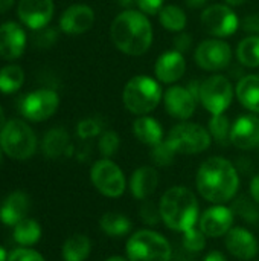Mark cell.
Returning a JSON list of instances; mask_svg holds the SVG:
<instances>
[{
    "mask_svg": "<svg viewBox=\"0 0 259 261\" xmlns=\"http://www.w3.org/2000/svg\"><path fill=\"white\" fill-rule=\"evenodd\" d=\"M14 240L21 246H32L41 239V226L37 220L23 219L14 226Z\"/></svg>",
    "mask_w": 259,
    "mask_h": 261,
    "instance_id": "cell-28",
    "label": "cell"
},
{
    "mask_svg": "<svg viewBox=\"0 0 259 261\" xmlns=\"http://www.w3.org/2000/svg\"><path fill=\"white\" fill-rule=\"evenodd\" d=\"M160 216L163 223L174 231L185 232L194 228L198 219V203L194 193L185 187L169 188L160 200Z\"/></svg>",
    "mask_w": 259,
    "mask_h": 261,
    "instance_id": "cell-3",
    "label": "cell"
},
{
    "mask_svg": "<svg viewBox=\"0 0 259 261\" xmlns=\"http://www.w3.org/2000/svg\"><path fill=\"white\" fill-rule=\"evenodd\" d=\"M159 185V174L153 167H140L137 168L130 180V190L133 197L139 200H145L150 197Z\"/></svg>",
    "mask_w": 259,
    "mask_h": 261,
    "instance_id": "cell-22",
    "label": "cell"
},
{
    "mask_svg": "<svg viewBox=\"0 0 259 261\" xmlns=\"http://www.w3.org/2000/svg\"><path fill=\"white\" fill-rule=\"evenodd\" d=\"M119 144H121V141H119V136L116 132H105L99 138V151L107 159V158L116 154V151L119 150Z\"/></svg>",
    "mask_w": 259,
    "mask_h": 261,
    "instance_id": "cell-34",
    "label": "cell"
},
{
    "mask_svg": "<svg viewBox=\"0 0 259 261\" xmlns=\"http://www.w3.org/2000/svg\"><path fill=\"white\" fill-rule=\"evenodd\" d=\"M235 210L238 211V214H241L243 219H246V220H249V222H256L259 219V213L252 206L250 200L246 199V197H243V199L238 200Z\"/></svg>",
    "mask_w": 259,
    "mask_h": 261,
    "instance_id": "cell-36",
    "label": "cell"
},
{
    "mask_svg": "<svg viewBox=\"0 0 259 261\" xmlns=\"http://www.w3.org/2000/svg\"><path fill=\"white\" fill-rule=\"evenodd\" d=\"M177 153L166 144V141H162L160 144H157V145L153 147L151 158H153L154 164H157L160 167H166V165H169L174 161V156Z\"/></svg>",
    "mask_w": 259,
    "mask_h": 261,
    "instance_id": "cell-35",
    "label": "cell"
},
{
    "mask_svg": "<svg viewBox=\"0 0 259 261\" xmlns=\"http://www.w3.org/2000/svg\"><path fill=\"white\" fill-rule=\"evenodd\" d=\"M2 162H3V156H2V147H0V167H2Z\"/></svg>",
    "mask_w": 259,
    "mask_h": 261,
    "instance_id": "cell-52",
    "label": "cell"
},
{
    "mask_svg": "<svg viewBox=\"0 0 259 261\" xmlns=\"http://www.w3.org/2000/svg\"><path fill=\"white\" fill-rule=\"evenodd\" d=\"M95 188L107 197H119L125 191V177L122 170L110 159L95 162L90 171Z\"/></svg>",
    "mask_w": 259,
    "mask_h": 261,
    "instance_id": "cell-9",
    "label": "cell"
},
{
    "mask_svg": "<svg viewBox=\"0 0 259 261\" xmlns=\"http://www.w3.org/2000/svg\"><path fill=\"white\" fill-rule=\"evenodd\" d=\"M60 106L56 92L49 89H40L24 95L20 99V112L29 121H44L50 118Z\"/></svg>",
    "mask_w": 259,
    "mask_h": 261,
    "instance_id": "cell-10",
    "label": "cell"
},
{
    "mask_svg": "<svg viewBox=\"0 0 259 261\" xmlns=\"http://www.w3.org/2000/svg\"><path fill=\"white\" fill-rule=\"evenodd\" d=\"M140 217L147 225H157L162 219L160 210H156V206L151 202H145V205L140 208Z\"/></svg>",
    "mask_w": 259,
    "mask_h": 261,
    "instance_id": "cell-37",
    "label": "cell"
},
{
    "mask_svg": "<svg viewBox=\"0 0 259 261\" xmlns=\"http://www.w3.org/2000/svg\"><path fill=\"white\" fill-rule=\"evenodd\" d=\"M171 245L154 231H137L127 242V257L130 261H169Z\"/></svg>",
    "mask_w": 259,
    "mask_h": 261,
    "instance_id": "cell-5",
    "label": "cell"
},
{
    "mask_svg": "<svg viewBox=\"0 0 259 261\" xmlns=\"http://www.w3.org/2000/svg\"><path fill=\"white\" fill-rule=\"evenodd\" d=\"M95 23V12L87 5H73L67 8L61 18H60V28L63 32L70 35H78L87 32Z\"/></svg>",
    "mask_w": 259,
    "mask_h": 261,
    "instance_id": "cell-17",
    "label": "cell"
},
{
    "mask_svg": "<svg viewBox=\"0 0 259 261\" xmlns=\"http://www.w3.org/2000/svg\"><path fill=\"white\" fill-rule=\"evenodd\" d=\"M185 70H186V61L183 54L179 50H169L162 54L154 66L157 80L165 84H171L180 80Z\"/></svg>",
    "mask_w": 259,
    "mask_h": 261,
    "instance_id": "cell-20",
    "label": "cell"
},
{
    "mask_svg": "<svg viewBox=\"0 0 259 261\" xmlns=\"http://www.w3.org/2000/svg\"><path fill=\"white\" fill-rule=\"evenodd\" d=\"M26 47V34L14 21L0 26V57L5 60H17Z\"/></svg>",
    "mask_w": 259,
    "mask_h": 261,
    "instance_id": "cell-18",
    "label": "cell"
},
{
    "mask_svg": "<svg viewBox=\"0 0 259 261\" xmlns=\"http://www.w3.org/2000/svg\"><path fill=\"white\" fill-rule=\"evenodd\" d=\"M237 98L247 110L259 113V75H247L240 80Z\"/></svg>",
    "mask_w": 259,
    "mask_h": 261,
    "instance_id": "cell-24",
    "label": "cell"
},
{
    "mask_svg": "<svg viewBox=\"0 0 259 261\" xmlns=\"http://www.w3.org/2000/svg\"><path fill=\"white\" fill-rule=\"evenodd\" d=\"M24 81V73L20 66L9 64L0 69V92L2 93H14L17 92Z\"/></svg>",
    "mask_w": 259,
    "mask_h": 261,
    "instance_id": "cell-31",
    "label": "cell"
},
{
    "mask_svg": "<svg viewBox=\"0 0 259 261\" xmlns=\"http://www.w3.org/2000/svg\"><path fill=\"white\" fill-rule=\"evenodd\" d=\"M69 148V135L64 128H52L43 139V153L47 158H60Z\"/></svg>",
    "mask_w": 259,
    "mask_h": 261,
    "instance_id": "cell-26",
    "label": "cell"
},
{
    "mask_svg": "<svg viewBox=\"0 0 259 261\" xmlns=\"http://www.w3.org/2000/svg\"><path fill=\"white\" fill-rule=\"evenodd\" d=\"M172 44H174L176 50H179L182 54L183 52H188L192 47V35L188 34V32H180L179 35L174 37Z\"/></svg>",
    "mask_w": 259,
    "mask_h": 261,
    "instance_id": "cell-40",
    "label": "cell"
},
{
    "mask_svg": "<svg viewBox=\"0 0 259 261\" xmlns=\"http://www.w3.org/2000/svg\"><path fill=\"white\" fill-rule=\"evenodd\" d=\"M162 99L159 83L150 76L137 75L131 78L122 93V101L127 110L134 115H147L153 112Z\"/></svg>",
    "mask_w": 259,
    "mask_h": 261,
    "instance_id": "cell-4",
    "label": "cell"
},
{
    "mask_svg": "<svg viewBox=\"0 0 259 261\" xmlns=\"http://www.w3.org/2000/svg\"><path fill=\"white\" fill-rule=\"evenodd\" d=\"M186 2V5L189 6V8H200V6H203L208 0H185Z\"/></svg>",
    "mask_w": 259,
    "mask_h": 261,
    "instance_id": "cell-46",
    "label": "cell"
},
{
    "mask_svg": "<svg viewBox=\"0 0 259 261\" xmlns=\"http://www.w3.org/2000/svg\"><path fill=\"white\" fill-rule=\"evenodd\" d=\"M226 248L238 260H252L258 254L256 239L244 228H232L226 234Z\"/></svg>",
    "mask_w": 259,
    "mask_h": 261,
    "instance_id": "cell-19",
    "label": "cell"
},
{
    "mask_svg": "<svg viewBox=\"0 0 259 261\" xmlns=\"http://www.w3.org/2000/svg\"><path fill=\"white\" fill-rule=\"evenodd\" d=\"M136 3H137L139 9L148 15H154V14L160 12V9L163 6V0H137Z\"/></svg>",
    "mask_w": 259,
    "mask_h": 261,
    "instance_id": "cell-41",
    "label": "cell"
},
{
    "mask_svg": "<svg viewBox=\"0 0 259 261\" xmlns=\"http://www.w3.org/2000/svg\"><path fill=\"white\" fill-rule=\"evenodd\" d=\"M194 58L202 69L217 72L229 66L232 58V49L226 41L218 38H211L198 44Z\"/></svg>",
    "mask_w": 259,
    "mask_h": 261,
    "instance_id": "cell-12",
    "label": "cell"
},
{
    "mask_svg": "<svg viewBox=\"0 0 259 261\" xmlns=\"http://www.w3.org/2000/svg\"><path fill=\"white\" fill-rule=\"evenodd\" d=\"M202 24L215 37H229L240 28V20L229 5H212L202 12Z\"/></svg>",
    "mask_w": 259,
    "mask_h": 261,
    "instance_id": "cell-11",
    "label": "cell"
},
{
    "mask_svg": "<svg viewBox=\"0 0 259 261\" xmlns=\"http://www.w3.org/2000/svg\"><path fill=\"white\" fill-rule=\"evenodd\" d=\"M105 261H127L125 258H122V257H110V258H107Z\"/></svg>",
    "mask_w": 259,
    "mask_h": 261,
    "instance_id": "cell-51",
    "label": "cell"
},
{
    "mask_svg": "<svg viewBox=\"0 0 259 261\" xmlns=\"http://www.w3.org/2000/svg\"><path fill=\"white\" fill-rule=\"evenodd\" d=\"M165 141L177 154H197L209 148L211 135L198 124L183 122L172 127Z\"/></svg>",
    "mask_w": 259,
    "mask_h": 261,
    "instance_id": "cell-7",
    "label": "cell"
},
{
    "mask_svg": "<svg viewBox=\"0 0 259 261\" xmlns=\"http://www.w3.org/2000/svg\"><path fill=\"white\" fill-rule=\"evenodd\" d=\"M198 193L209 202H229L238 191L240 177L235 167L224 158H209L202 164L195 179Z\"/></svg>",
    "mask_w": 259,
    "mask_h": 261,
    "instance_id": "cell-1",
    "label": "cell"
},
{
    "mask_svg": "<svg viewBox=\"0 0 259 261\" xmlns=\"http://www.w3.org/2000/svg\"><path fill=\"white\" fill-rule=\"evenodd\" d=\"M5 113H3V110H2V107H0V132H2V128L5 127Z\"/></svg>",
    "mask_w": 259,
    "mask_h": 261,
    "instance_id": "cell-50",
    "label": "cell"
},
{
    "mask_svg": "<svg viewBox=\"0 0 259 261\" xmlns=\"http://www.w3.org/2000/svg\"><path fill=\"white\" fill-rule=\"evenodd\" d=\"M18 18L31 29H43L52 20L53 2L52 0H20Z\"/></svg>",
    "mask_w": 259,
    "mask_h": 261,
    "instance_id": "cell-13",
    "label": "cell"
},
{
    "mask_svg": "<svg viewBox=\"0 0 259 261\" xmlns=\"http://www.w3.org/2000/svg\"><path fill=\"white\" fill-rule=\"evenodd\" d=\"M8 261H44V258L37 251L27 249V248H20L9 254Z\"/></svg>",
    "mask_w": 259,
    "mask_h": 261,
    "instance_id": "cell-38",
    "label": "cell"
},
{
    "mask_svg": "<svg viewBox=\"0 0 259 261\" xmlns=\"http://www.w3.org/2000/svg\"><path fill=\"white\" fill-rule=\"evenodd\" d=\"M247 0H226V3L229 6H241L243 3H246Z\"/></svg>",
    "mask_w": 259,
    "mask_h": 261,
    "instance_id": "cell-48",
    "label": "cell"
},
{
    "mask_svg": "<svg viewBox=\"0 0 259 261\" xmlns=\"http://www.w3.org/2000/svg\"><path fill=\"white\" fill-rule=\"evenodd\" d=\"M237 57L247 67H259V35H250L240 41Z\"/></svg>",
    "mask_w": 259,
    "mask_h": 261,
    "instance_id": "cell-29",
    "label": "cell"
},
{
    "mask_svg": "<svg viewBox=\"0 0 259 261\" xmlns=\"http://www.w3.org/2000/svg\"><path fill=\"white\" fill-rule=\"evenodd\" d=\"M110 37L114 46L127 55H142L153 43V28L143 12L124 11L111 23Z\"/></svg>",
    "mask_w": 259,
    "mask_h": 261,
    "instance_id": "cell-2",
    "label": "cell"
},
{
    "mask_svg": "<svg viewBox=\"0 0 259 261\" xmlns=\"http://www.w3.org/2000/svg\"><path fill=\"white\" fill-rule=\"evenodd\" d=\"M205 261H227V260H226V257H224L221 252L214 251V252H211V254H208V255H206Z\"/></svg>",
    "mask_w": 259,
    "mask_h": 261,
    "instance_id": "cell-44",
    "label": "cell"
},
{
    "mask_svg": "<svg viewBox=\"0 0 259 261\" xmlns=\"http://www.w3.org/2000/svg\"><path fill=\"white\" fill-rule=\"evenodd\" d=\"M99 226L110 237H124L131 231V222L119 213H105L99 220Z\"/></svg>",
    "mask_w": 259,
    "mask_h": 261,
    "instance_id": "cell-27",
    "label": "cell"
},
{
    "mask_svg": "<svg viewBox=\"0 0 259 261\" xmlns=\"http://www.w3.org/2000/svg\"><path fill=\"white\" fill-rule=\"evenodd\" d=\"M159 21L165 29L172 32H180L186 26V14L183 12L182 8L176 5H168L160 9Z\"/></svg>",
    "mask_w": 259,
    "mask_h": 261,
    "instance_id": "cell-30",
    "label": "cell"
},
{
    "mask_svg": "<svg viewBox=\"0 0 259 261\" xmlns=\"http://www.w3.org/2000/svg\"><path fill=\"white\" fill-rule=\"evenodd\" d=\"M14 0H0V14L6 12L11 6H12Z\"/></svg>",
    "mask_w": 259,
    "mask_h": 261,
    "instance_id": "cell-45",
    "label": "cell"
},
{
    "mask_svg": "<svg viewBox=\"0 0 259 261\" xmlns=\"http://www.w3.org/2000/svg\"><path fill=\"white\" fill-rule=\"evenodd\" d=\"M183 246L189 252H202L206 246V236L202 229L191 228L183 232Z\"/></svg>",
    "mask_w": 259,
    "mask_h": 261,
    "instance_id": "cell-33",
    "label": "cell"
},
{
    "mask_svg": "<svg viewBox=\"0 0 259 261\" xmlns=\"http://www.w3.org/2000/svg\"><path fill=\"white\" fill-rule=\"evenodd\" d=\"M133 135L145 145H157L163 141L162 125L150 116H140L133 122Z\"/></svg>",
    "mask_w": 259,
    "mask_h": 261,
    "instance_id": "cell-23",
    "label": "cell"
},
{
    "mask_svg": "<svg viewBox=\"0 0 259 261\" xmlns=\"http://www.w3.org/2000/svg\"><path fill=\"white\" fill-rule=\"evenodd\" d=\"M0 261H8V254L5 251V248L0 246Z\"/></svg>",
    "mask_w": 259,
    "mask_h": 261,
    "instance_id": "cell-49",
    "label": "cell"
},
{
    "mask_svg": "<svg viewBox=\"0 0 259 261\" xmlns=\"http://www.w3.org/2000/svg\"><path fill=\"white\" fill-rule=\"evenodd\" d=\"M234 225V211L227 206L217 205L206 210L200 219V229L206 237L226 236Z\"/></svg>",
    "mask_w": 259,
    "mask_h": 261,
    "instance_id": "cell-14",
    "label": "cell"
},
{
    "mask_svg": "<svg viewBox=\"0 0 259 261\" xmlns=\"http://www.w3.org/2000/svg\"><path fill=\"white\" fill-rule=\"evenodd\" d=\"M195 96L188 87L171 86L165 93V109L176 119H188L195 112Z\"/></svg>",
    "mask_w": 259,
    "mask_h": 261,
    "instance_id": "cell-15",
    "label": "cell"
},
{
    "mask_svg": "<svg viewBox=\"0 0 259 261\" xmlns=\"http://www.w3.org/2000/svg\"><path fill=\"white\" fill-rule=\"evenodd\" d=\"M0 147L9 158L24 161L35 153L37 138L26 122L11 119L0 132Z\"/></svg>",
    "mask_w": 259,
    "mask_h": 261,
    "instance_id": "cell-6",
    "label": "cell"
},
{
    "mask_svg": "<svg viewBox=\"0 0 259 261\" xmlns=\"http://www.w3.org/2000/svg\"><path fill=\"white\" fill-rule=\"evenodd\" d=\"M29 211V197L23 191L11 193L0 206V220L6 226H15Z\"/></svg>",
    "mask_w": 259,
    "mask_h": 261,
    "instance_id": "cell-21",
    "label": "cell"
},
{
    "mask_svg": "<svg viewBox=\"0 0 259 261\" xmlns=\"http://www.w3.org/2000/svg\"><path fill=\"white\" fill-rule=\"evenodd\" d=\"M231 124L229 119L224 115H212V119L209 122V133L214 136V139L220 144H226L231 141Z\"/></svg>",
    "mask_w": 259,
    "mask_h": 261,
    "instance_id": "cell-32",
    "label": "cell"
},
{
    "mask_svg": "<svg viewBox=\"0 0 259 261\" xmlns=\"http://www.w3.org/2000/svg\"><path fill=\"white\" fill-rule=\"evenodd\" d=\"M137 0H118V3L121 5V6H124V8H128V6H131V5H134Z\"/></svg>",
    "mask_w": 259,
    "mask_h": 261,
    "instance_id": "cell-47",
    "label": "cell"
},
{
    "mask_svg": "<svg viewBox=\"0 0 259 261\" xmlns=\"http://www.w3.org/2000/svg\"><path fill=\"white\" fill-rule=\"evenodd\" d=\"M240 24L243 26L244 31L250 32V34H259V14L246 15Z\"/></svg>",
    "mask_w": 259,
    "mask_h": 261,
    "instance_id": "cell-42",
    "label": "cell"
},
{
    "mask_svg": "<svg viewBox=\"0 0 259 261\" xmlns=\"http://www.w3.org/2000/svg\"><path fill=\"white\" fill-rule=\"evenodd\" d=\"M92 245L87 236L75 234L69 237L63 245L64 261H84L90 254Z\"/></svg>",
    "mask_w": 259,
    "mask_h": 261,
    "instance_id": "cell-25",
    "label": "cell"
},
{
    "mask_svg": "<svg viewBox=\"0 0 259 261\" xmlns=\"http://www.w3.org/2000/svg\"><path fill=\"white\" fill-rule=\"evenodd\" d=\"M234 99L231 81L223 75H212L200 84V101L212 115H223Z\"/></svg>",
    "mask_w": 259,
    "mask_h": 261,
    "instance_id": "cell-8",
    "label": "cell"
},
{
    "mask_svg": "<svg viewBox=\"0 0 259 261\" xmlns=\"http://www.w3.org/2000/svg\"><path fill=\"white\" fill-rule=\"evenodd\" d=\"M99 132H101V125L95 119H82L78 124V135L81 138H93L99 135Z\"/></svg>",
    "mask_w": 259,
    "mask_h": 261,
    "instance_id": "cell-39",
    "label": "cell"
},
{
    "mask_svg": "<svg viewBox=\"0 0 259 261\" xmlns=\"http://www.w3.org/2000/svg\"><path fill=\"white\" fill-rule=\"evenodd\" d=\"M231 142L241 150L259 145V118L255 115L240 116L231 128Z\"/></svg>",
    "mask_w": 259,
    "mask_h": 261,
    "instance_id": "cell-16",
    "label": "cell"
},
{
    "mask_svg": "<svg viewBox=\"0 0 259 261\" xmlns=\"http://www.w3.org/2000/svg\"><path fill=\"white\" fill-rule=\"evenodd\" d=\"M250 193H252L253 200H255V202L259 205V174L252 179V184H250Z\"/></svg>",
    "mask_w": 259,
    "mask_h": 261,
    "instance_id": "cell-43",
    "label": "cell"
}]
</instances>
